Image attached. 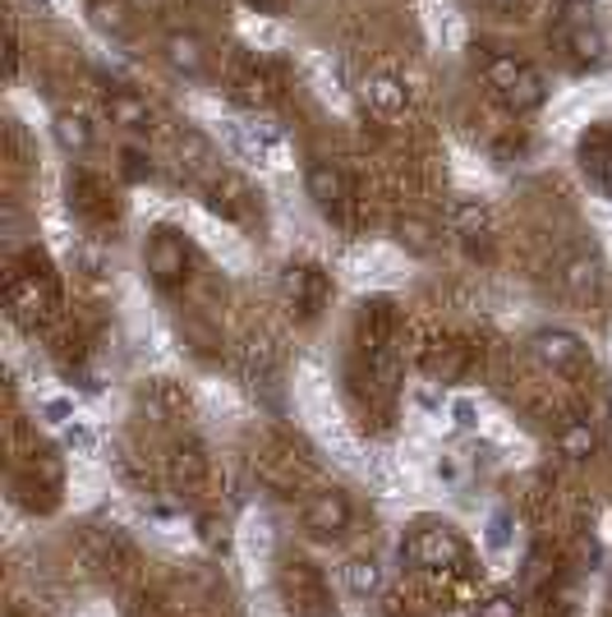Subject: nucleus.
<instances>
[{
  "mask_svg": "<svg viewBox=\"0 0 612 617\" xmlns=\"http://www.w3.org/2000/svg\"><path fill=\"white\" fill-rule=\"evenodd\" d=\"M474 61H479V74L489 93L502 101L512 116H529L539 111L548 101V79L539 65H529L516 51H498V46H474Z\"/></svg>",
  "mask_w": 612,
  "mask_h": 617,
  "instance_id": "f257e3e1",
  "label": "nucleus"
},
{
  "mask_svg": "<svg viewBox=\"0 0 612 617\" xmlns=\"http://www.w3.org/2000/svg\"><path fill=\"white\" fill-rule=\"evenodd\" d=\"M557 42L576 65H599L608 56V37L599 29L594 10L584 0H562V14H557Z\"/></svg>",
  "mask_w": 612,
  "mask_h": 617,
  "instance_id": "f03ea898",
  "label": "nucleus"
},
{
  "mask_svg": "<svg viewBox=\"0 0 612 617\" xmlns=\"http://www.w3.org/2000/svg\"><path fill=\"white\" fill-rule=\"evenodd\" d=\"M276 286H282V300L295 308L299 318H318L323 308H327V300H331V281L314 263H291Z\"/></svg>",
  "mask_w": 612,
  "mask_h": 617,
  "instance_id": "7ed1b4c3",
  "label": "nucleus"
},
{
  "mask_svg": "<svg viewBox=\"0 0 612 617\" xmlns=\"http://www.w3.org/2000/svg\"><path fill=\"white\" fill-rule=\"evenodd\" d=\"M143 263H147V277L171 291V286H181V281L189 277V245L175 236L171 226H162V230H152V240L143 249Z\"/></svg>",
  "mask_w": 612,
  "mask_h": 617,
  "instance_id": "20e7f679",
  "label": "nucleus"
},
{
  "mask_svg": "<svg viewBox=\"0 0 612 617\" xmlns=\"http://www.w3.org/2000/svg\"><path fill=\"white\" fill-rule=\"evenodd\" d=\"M304 190H309L314 208L331 221H346V208H350V180L337 162H309L304 171Z\"/></svg>",
  "mask_w": 612,
  "mask_h": 617,
  "instance_id": "39448f33",
  "label": "nucleus"
},
{
  "mask_svg": "<svg viewBox=\"0 0 612 617\" xmlns=\"http://www.w3.org/2000/svg\"><path fill=\"white\" fill-rule=\"evenodd\" d=\"M405 558H411L415 567L442 572V567H456V562L466 558V544H461V534H456L451 526H428V530H419L411 539V544H405Z\"/></svg>",
  "mask_w": 612,
  "mask_h": 617,
  "instance_id": "423d86ee",
  "label": "nucleus"
},
{
  "mask_svg": "<svg viewBox=\"0 0 612 617\" xmlns=\"http://www.w3.org/2000/svg\"><path fill=\"white\" fill-rule=\"evenodd\" d=\"M529 355L553 374H576L584 365V342L567 327H544L529 337Z\"/></svg>",
  "mask_w": 612,
  "mask_h": 617,
  "instance_id": "0eeeda50",
  "label": "nucleus"
},
{
  "mask_svg": "<svg viewBox=\"0 0 612 617\" xmlns=\"http://www.w3.org/2000/svg\"><path fill=\"white\" fill-rule=\"evenodd\" d=\"M360 93H364V107L382 120H401L405 111H411V88H405V79L392 69H373Z\"/></svg>",
  "mask_w": 612,
  "mask_h": 617,
  "instance_id": "6e6552de",
  "label": "nucleus"
},
{
  "mask_svg": "<svg viewBox=\"0 0 612 617\" xmlns=\"http://www.w3.org/2000/svg\"><path fill=\"white\" fill-rule=\"evenodd\" d=\"M101 107H107L111 125H120V130H130V134L152 130V107H147V97H139L134 88L111 84L107 93H101Z\"/></svg>",
  "mask_w": 612,
  "mask_h": 617,
  "instance_id": "1a4fd4ad",
  "label": "nucleus"
},
{
  "mask_svg": "<svg viewBox=\"0 0 612 617\" xmlns=\"http://www.w3.org/2000/svg\"><path fill=\"white\" fill-rule=\"evenodd\" d=\"M580 166L612 198V120L594 125V130L580 139Z\"/></svg>",
  "mask_w": 612,
  "mask_h": 617,
  "instance_id": "9d476101",
  "label": "nucleus"
},
{
  "mask_svg": "<svg viewBox=\"0 0 612 617\" xmlns=\"http://www.w3.org/2000/svg\"><path fill=\"white\" fill-rule=\"evenodd\" d=\"M162 51H166L171 69L185 74V79H208V74H212V51L203 46L198 33H171V37L162 42Z\"/></svg>",
  "mask_w": 612,
  "mask_h": 617,
  "instance_id": "9b49d317",
  "label": "nucleus"
},
{
  "mask_svg": "<svg viewBox=\"0 0 612 617\" xmlns=\"http://www.w3.org/2000/svg\"><path fill=\"white\" fill-rule=\"evenodd\" d=\"M304 526H309L314 534L331 539V534H341L350 526V498L337 494V488H327V494H314L309 502H304Z\"/></svg>",
  "mask_w": 612,
  "mask_h": 617,
  "instance_id": "f8f14e48",
  "label": "nucleus"
},
{
  "mask_svg": "<svg viewBox=\"0 0 612 617\" xmlns=\"http://www.w3.org/2000/svg\"><path fill=\"white\" fill-rule=\"evenodd\" d=\"M451 230L479 253V245H483V249L493 245V213L483 208L479 198H456V203H451Z\"/></svg>",
  "mask_w": 612,
  "mask_h": 617,
  "instance_id": "ddd939ff",
  "label": "nucleus"
},
{
  "mask_svg": "<svg viewBox=\"0 0 612 617\" xmlns=\"http://www.w3.org/2000/svg\"><path fill=\"white\" fill-rule=\"evenodd\" d=\"M51 134H56V143L65 152H74V158H84V152L97 148V125L84 111H56V120H51Z\"/></svg>",
  "mask_w": 612,
  "mask_h": 617,
  "instance_id": "4468645a",
  "label": "nucleus"
},
{
  "mask_svg": "<svg viewBox=\"0 0 612 617\" xmlns=\"http://www.w3.org/2000/svg\"><path fill=\"white\" fill-rule=\"evenodd\" d=\"M88 14L101 33H111V37H130L134 33V10H130V0H88Z\"/></svg>",
  "mask_w": 612,
  "mask_h": 617,
  "instance_id": "2eb2a0df",
  "label": "nucleus"
},
{
  "mask_svg": "<svg viewBox=\"0 0 612 617\" xmlns=\"http://www.w3.org/2000/svg\"><path fill=\"white\" fill-rule=\"evenodd\" d=\"M557 447H562L567 461H590L599 452V429L590 420H571L562 433H557Z\"/></svg>",
  "mask_w": 612,
  "mask_h": 617,
  "instance_id": "dca6fc26",
  "label": "nucleus"
},
{
  "mask_svg": "<svg viewBox=\"0 0 612 617\" xmlns=\"http://www.w3.org/2000/svg\"><path fill=\"white\" fill-rule=\"evenodd\" d=\"M346 585H350V595H360V599H373L378 589H382V567L373 558H350L346 567H341Z\"/></svg>",
  "mask_w": 612,
  "mask_h": 617,
  "instance_id": "f3484780",
  "label": "nucleus"
},
{
  "mask_svg": "<svg viewBox=\"0 0 612 617\" xmlns=\"http://www.w3.org/2000/svg\"><path fill=\"white\" fill-rule=\"evenodd\" d=\"M562 281H567V291H571V295L590 300V291L599 286V263L590 259V253H576V259H567V272H562Z\"/></svg>",
  "mask_w": 612,
  "mask_h": 617,
  "instance_id": "a211bd4d",
  "label": "nucleus"
},
{
  "mask_svg": "<svg viewBox=\"0 0 612 617\" xmlns=\"http://www.w3.org/2000/svg\"><path fill=\"white\" fill-rule=\"evenodd\" d=\"M401 245L411 249V253H419V259H428L433 253V230H428V221H401Z\"/></svg>",
  "mask_w": 612,
  "mask_h": 617,
  "instance_id": "6ab92c4d",
  "label": "nucleus"
},
{
  "mask_svg": "<svg viewBox=\"0 0 612 617\" xmlns=\"http://www.w3.org/2000/svg\"><path fill=\"white\" fill-rule=\"evenodd\" d=\"M474 617H521V604H516V595H506V589H498V595H489L479 604V613Z\"/></svg>",
  "mask_w": 612,
  "mask_h": 617,
  "instance_id": "aec40b11",
  "label": "nucleus"
},
{
  "mask_svg": "<svg viewBox=\"0 0 612 617\" xmlns=\"http://www.w3.org/2000/svg\"><path fill=\"white\" fill-rule=\"evenodd\" d=\"M466 6L479 10V14H489V19H516L521 0H466Z\"/></svg>",
  "mask_w": 612,
  "mask_h": 617,
  "instance_id": "412c9836",
  "label": "nucleus"
},
{
  "mask_svg": "<svg viewBox=\"0 0 612 617\" xmlns=\"http://www.w3.org/2000/svg\"><path fill=\"white\" fill-rule=\"evenodd\" d=\"M506 544H512V517L498 511V517L489 521V549H506Z\"/></svg>",
  "mask_w": 612,
  "mask_h": 617,
  "instance_id": "4be33fe9",
  "label": "nucleus"
},
{
  "mask_svg": "<svg viewBox=\"0 0 612 617\" xmlns=\"http://www.w3.org/2000/svg\"><path fill=\"white\" fill-rule=\"evenodd\" d=\"M120 158H124V166H120V171L130 175V180H147V175H152V162L143 158V152H134V148H124Z\"/></svg>",
  "mask_w": 612,
  "mask_h": 617,
  "instance_id": "5701e85b",
  "label": "nucleus"
},
{
  "mask_svg": "<svg viewBox=\"0 0 612 617\" xmlns=\"http://www.w3.org/2000/svg\"><path fill=\"white\" fill-rule=\"evenodd\" d=\"M249 10H259V14H282L286 10V0H244Z\"/></svg>",
  "mask_w": 612,
  "mask_h": 617,
  "instance_id": "b1692460",
  "label": "nucleus"
}]
</instances>
